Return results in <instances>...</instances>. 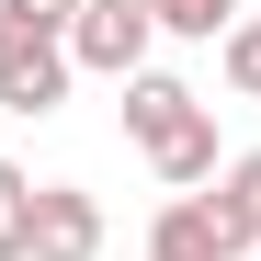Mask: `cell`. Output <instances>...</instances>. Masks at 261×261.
Returning a JSON list of instances; mask_svg holds the SVG:
<instances>
[{"mask_svg": "<svg viewBox=\"0 0 261 261\" xmlns=\"http://www.w3.org/2000/svg\"><path fill=\"white\" fill-rule=\"evenodd\" d=\"M68 46L57 34H23V23H0V114H57L68 102Z\"/></svg>", "mask_w": 261, "mask_h": 261, "instance_id": "6da1fadb", "label": "cell"}, {"mask_svg": "<svg viewBox=\"0 0 261 261\" xmlns=\"http://www.w3.org/2000/svg\"><path fill=\"white\" fill-rule=\"evenodd\" d=\"M159 46V23L137 12V0H91V12L68 23V68H102V80H137Z\"/></svg>", "mask_w": 261, "mask_h": 261, "instance_id": "7a4b0ae2", "label": "cell"}, {"mask_svg": "<svg viewBox=\"0 0 261 261\" xmlns=\"http://www.w3.org/2000/svg\"><path fill=\"white\" fill-rule=\"evenodd\" d=\"M193 125H204V91H193V80H170V68H137V80H125V137H137L148 159L182 148Z\"/></svg>", "mask_w": 261, "mask_h": 261, "instance_id": "3957f363", "label": "cell"}, {"mask_svg": "<svg viewBox=\"0 0 261 261\" xmlns=\"http://www.w3.org/2000/svg\"><path fill=\"white\" fill-rule=\"evenodd\" d=\"M34 261H102V204L80 182H34Z\"/></svg>", "mask_w": 261, "mask_h": 261, "instance_id": "277c9868", "label": "cell"}, {"mask_svg": "<svg viewBox=\"0 0 261 261\" xmlns=\"http://www.w3.org/2000/svg\"><path fill=\"white\" fill-rule=\"evenodd\" d=\"M204 216H216V239H227V261H239V250H261V148H239L227 170H216Z\"/></svg>", "mask_w": 261, "mask_h": 261, "instance_id": "5b68a950", "label": "cell"}, {"mask_svg": "<svg viewBox=\"0 0 261 261\" xmlns=\"http://www.w3.org/2000/svg\"><path fill=\"white\" fill-rule=\"evenodd\" d=\"M148 261H227V239H216L204 193H170V204L148 216Z\"/></svg>", "mask_w": 261, "mask_h": 261, "instance_id": "8992f818", "label": "cell"}, {"mask_svg": "<svg viewBox=\"0 0 261 261\" xmlns=\"http://www.w3.org/2000/svg\"><path fill=\"white\" fill-rule=\"evenodd\" d=\"M137 12L159 34H182V46H227V34H239V0H137Z\"/></svg>", "mask_w": 261, "mask_h": 261, "instance_id": "52a82bcc", "label": "cell"}, {"mask_svg": "<svg viewBox=\"0 0 261 261\" xmlns=\"http://www.w3.org/2000/svg\"><path fill=\"white\" fill-rule=\"evenodd\" d=\"M148 170H159V182H170V193H193V182H216V170H227V159H216V114L193 125V137H182V148H159Z\"/></svg>", "mask_w": 261, "mask_h": 261, "instance_id": "ba28073f", "label": "cell"}, {"mask_svg": "<svg viewBox=\"0 0 261 261\" xmlns=\"http://www.w3.org/2000/svg\"><path fill=\"white\" fill-rule=\"evenodd\" d=\"M0 261H34V182L0 159Z\"/></svg>", "mask_w": 261, "mask_h": 261, "instance_id": "9c48e42d", "label": "cell"}, {"mask_svg": "<svg viewBox=\"0 0 261 261\" xmlns=\"http://www.w3.org/2000/svg\"><path fill=\"white\" fill-rule=\"evenodd\" d=\"M91 12V0H0V23H23V34H57L68 46V23Z\"/></svg>", "mask_w": 261, "mask_h": 261, "instance_id": "30bf717a", "label": "cell"}, {"mask_svg": "<svg viewBox=\"0 0 261 261\" xmlns=\"http://www.w3.org/2000/svg\"><path fill=\"white\" fill-rule=\"evenodd\" d=\"M227 80L261 102V12H239V34H227Z\"/></svg>", "mask_w": 261, "mask_h": 261, "instance_id": "8fae6325", "label": "cell"}]
</instances>
